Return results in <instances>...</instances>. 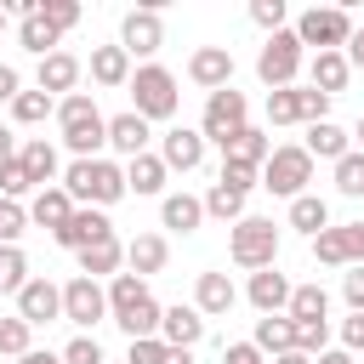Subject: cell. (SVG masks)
<instances>
[{
  "label": "cell",
  "instance_id": "30",
  "mask_svg": "<svg viewBox=\"0 0 364 364\" xmlns=\"http://www.w3.org/2000/svg\"><path fill=\"white\" fill-rule=\"evenodd\" d=\"M17 159H23V171L34 176V188H46V182L57 176V148H51L46 136H28V142L17 148Z\"/></svg>",
  "mask_w": 364,
  "mask_h": 364
},
{
  "label": "cell",
  "instance_id": "29",
  "mask_svg": "<svg viewBox=\"0 0 364 364\" xmlns=\"http://www.w3.org/2000/svg\"><path fill=\"white\" fill-rule=\"evenodd\" d=\"M267 154H273V142H267V131H256V125H245L228 148H222V159H239V165H267Z\"/></svg>",
  "mask_w": 364,
  "mask_h": 364
},
{
  "label": "cell",
  "instance_id": "37",
  "mask_svg": "<svg viewBox=\"0 0 364 364\" xmlns=\"http://www.w3.org/2000/svg\"><path fill=\"white\" fill-rule=\"evenodd\" d=\"M28 284V256L17 245H0V296H17Z\"/></svg>",
  "mask_w": 364,
  "mask_h": 364
},
{
  "label": "cell",
  "instance_id": "20",
  "mask_svg": "<svg viewBox=\"0 0 364 364\" xmlns=\"http://www.w3.org/2000/svg\"><path fill=\"white\" fill-rule=\"evenodd\" d=\"M91 80L108 85V91L114 85H131V51L125 46H97L91 51Z\"/></svg>",
  "mask_w": 364,
  "mask_h": 364
},
{
  "label": "cell",
  "instance_id": "53",
  "mask_svg": "<svg viewBox=\"0 0 364 364\" xmlns=\"http://www.w3.org/2000/svg\"><path fill=\"white\" fill-rule=\"evenodd\" d=\"M347 256H353V267H364V216L347 222Z\"/></svg>",
  "mask_w": 364,
  "mask_h": 364
},
{
  "label": "cell",
  "instance_id": "36",
  "mask_svg": "<svg viewBox=\"0 0 364 364\" xmlns=\"http://www.w3.org/2000/svg\"><path fill=\"white\" fill-rule=\"evenodd\" d=\"M205 216H216V222H245V193L210 182V193H205Z\"/></svg>",
  "mask_w": 364,
  "mask_h": 364
},
{
  "label": "cell",
  "instance_id": "5",
  "mask_svg": "<svg viewBox=\"0 0 364 364\" xmlns=\"http://www.w3.org/2000/svg\"><path fill=\"white\" fill-rule=\"evenodd\" d=\"M228 256H233L239 267H250V273L273 267V256H279V228H273L267 216H245V222H233V233H228Z\"/></svg>",
  "mask_w": 364,
  "mask_h": 364
},
{
  "label": "cell",
  "instance_id": "57",
  "mask_svg": "<svg viewBox=\"0 0 364 364\" xmlns=\"http://www.w3.org/2000/svg\"><path fill=\"white\" fill-rule=\"evenodd\" d=\"M11 159H17V136L0 125V165H11Z\"/></svg>",
  "mask_w": 364,
  "mask_h": 364
},
{
  "label": "cell",
  "instance_id": "13",
  "mask_svg": "<svg viewBox=\"0 0 364 364\" xmlns=\"http://www.w3.org/2000/svg\"><path fill=\"white\" fill-rule=\"evenodd\" d=\"M51 239H57L63 250H74V256H80L85 245H102V239H114V222H108L102 210H91V205H80V210H74V216H68V222H63V228L51 233Z\"/></svg>",
  "mask_w": 364,
  "mask_h": 364
},
{
  "label": "cell",
  "instance_id": "1",
  "mask_svg": "<svg viewBox=\"0 0 364 364\" xmlns=\"http://www.w3.org/2000/svg\"><path fill=\"white\" fill-rule=\"evenodd\" d=\"M108 318H114L131 341H142V336H159L165 307L154 301L148 279H136V273H114V284H108Z\"/></svg>",
  "mask_w": 364,
  "mask_h": 364
},
{
  "label": "cell",
  "instance_id": "39",
  "mask_svg": "<svg viewBox=\"0 0 364 364\" xmlns=\"http://www.w3.org/2000/svg\"><path fill=\"white\" fill-rule=\"evenodd\" d=\"M46 114H57V102H51L46 91H17V102H11V119H17V125H40Z\"/></svg>",
  "mask_w": 364,
  "mask_h": 364
},
{
  "label": "cell",
  "instance_id": "28",
  "mask_svg": "<svg viewBox=\"0 0 364 364\" xmlns=\"http://www.w3.org/2000/svg\"><path fill=\"white\" fill-rule=\"evenodd\" d=\"M347 74H353V63H347V51H318V57H313V91H324V97H336V91L347 85Z\"/></svg>",
  "mask_w": 364,
  "mask_h": 364
},
{
  "label": "cell",
  "instance_id": "22",
  "mask_svg": "<svg viewBox=\"0 0 364 364\" xmlns=\"http://www.w3.org/2000/svg\"><path fill=\"white\" fill-rule=\"evenodd\" d=\"M125 262H131L136 279H148V273H159V267L171 262V245H165L159 233H136V239L125 245Z\"/></svg>",
  "mask_w": 364,
  "mask_h": 364
},
{
  "label": "cell",
  "instance_id": "59",
  "mask_svg": "<svg viewBox=\"0 0 364 364\" xmlns=\"http://www.w3.org/2000/svg\"><path fill=\"white\" fill-rule=\"evenodd\" d=\"M313 364H353V358H347V353H318Z\"/></svg>",
  "mask_w": 364,
  "mask_h": 364
},
{
  "label": "cell",
  "instance_id": "8",
  "mask_svg": "<svg viewBox=\"0 0 364 364\" xmlns=\"http://www.w3.org/2000/svg\"><path fill=\"white\" fill-rule=\"evenodd\" d=\"M296 40L301 46H318V51H341L353 40V11L347 6H313V11H301Z\"/></svg>",
  "mask_w": 364,
  "mask_h": 364
},
{
  "label": "cell",
  "instance_id": "11",
  "mask_svg": "<svg viewBox=\"0 0 364 364\" xmlns=\"http://www.w3.org/2000/svg\"><path fill=\"white\" fill-rule=\"evenodd\" d=\"M63 318H74V324H97V318H108V290H102L97 279L74 273V279L63 284Z\"/></svg>",
  "mask_w": 364,
  "mask_h": 364
},
{
  "label": "cell",
  "instance_id": "19",
  "mask_svg": "<svg viewBox=\"0 0 364 364\" xmlns=\"http://www.w3.org/2000/svg\"><path fill=\"white\" fill-rule=\"evenodd\" d=\"M148 136H154V131H148V119H142V114H131V108L108 119V148H119L125 159L148 154Z\"/></svg>",
  "mask_w": 364,
  "mask_h": 364
},
{
  "label": "cell",
  "instance_id": "42",
  "mask_svg": "<svg viewBox=\"0 0 364 364\" xmlns=\"http://www.w3.org/2000/svg\"><path fill=\"white\" fill-rule=\"evenodd\" d=\"M34 17H46L57 34H68V28L80 23V6H74V0H40V11H34Z\"/></svg>",
  "mask_w": 364,
  "mask_h": 364
},
{
  "label": "cell",
  "instance_id": "62",
  "mask_svg": "<svg viewBox=\"0 0 364 364\" xmlns=\"http://www.w3.org/2000/svg\"><path fill=\"white\" fill-rule=\"evenodd\" d=\"M0 34H6V6H0Z\"/></svg>",
  "mask_w": 364,
  "mask_h": 364
},
{
  "label": "cell",
  "instance_id": "21",
  "mask_svg": "<svg viewBox=\"0 0 364 364\" xmlns=\"http://www.w3.org/2000/svg\"><path fill=\"white\" fill-rule=\"evenodd\" d=\"M74 210H80V205L68 199V188H40V193H34V205H28V222H40V228H51V233H57Z\"/></svg>",
  "mask_w": 364,
  "mask_h": 364
},
{
  "label": "cell",
  "instance_id": "7",
  "mask_svg": "<svg viewBox=\"0 0 364 364\" xmlns=\"http://www.w3.org/2000/svg\"><path fill=\"white\" fill-rule=\"evenodd\" d=\"M313 182V154L307 148H273L267 165H262V188L279 193V199H301Z\"/></svg>",
  "mask_w": 364,
  "mask_h": 364
},
{
  "label": "cell",
  "instance_id": "17",
  "mask_svg": "<svg viewBox=\"0 0 364 364\" xmlns=\"http://www.w3.org/2000/svg\"><path fill=\"white\" fill-rule=\"evenodd\" d=\"M199 336H205V313L199 307H165V318H159V341L165 347H199Z\"/></svg>",
  "mask_w": 364,
  "mask_h": 364
},
{
  "label": "cell",
  "instance_id": "40",
  "mask_svg": "<svg viewBox=\"0 0 364 364\" xmlns=\"http://www.w3.org/2000/svg\"><path fill=\"white\" fill-rule=\"evenodd\" d=\"M336 188L347 193V199H364V154L353 148L347 159H336Z\"/></svg>",
  "mask_w": 364,
  "mask_h": 364
},
{
  "label": "cell",
  "instance_id": "45",
  "mask_svg": "<svg viewBox=\"0 0 364 364\" xmlns=\"http://www.w3.org/2000/svg\"><path fill=\"white\" fill-rule=\"evenodd\" d=\"M34 188V176L23 171V159H11V165H0V199H23Z\"/></svg>",
  "mask_w": 364,
  "mask_h": 364
},
{
  "label": "cell",
  "instance_id": "61",
  "mask_svg": "<svg viewBox=\"0 0 364 364\" xmlns=\"http://www.w3.org/2000/svg\"><path fill=\"white\" fill-rule=\"evenodd\" d=\"M358 154H364V119H358Z\"/></svg>",
  "mask_w": 364,
  "mask_h": 364
},
{
  "label": "cell",
  "instance_id": "55",
  "mask_svg": "<svg viewBox=\"0 0 364 364\" xmlns=\"http://www.w3.org/2000/svg\"><path fill=\"white\" fill-rule=\"evenodd\" d=\"M17 364H63V353H51V347H46V353H40V347H28Z\"/></svg>",
  "mask_w": 364,
  "mask_h": 364
},
{
  "label": "cell",
  "instance_id": "34",
  "mask_svg": "<svg viewBox=\"0 0 364 364\" xmlns=\"http://www.w3.org/2000/svg\"><path fill=\"white\" fill-rule=\"evenodd\" d=\"M324 313H330L324 284H296V290H290V318H296V324H313V318H324Z\"/></svg>",
  "mask_w": 364,
  "mask_h": 364
},
{
  "label": "cell",
  "instance_id": "31",
  "mask_svg": "<svg viewBox=\"0 0 364 364\" xmlns=\"http://www.w3.org/2000/svg\"><path fill=\"white\" fill-rule=\"evenodd\" d=\"M165 176H171V171H165L159 154H136V159L125 165V188H131V193H159Z\"/></svg>",
  "mask_w": 364,
  "mask_h": 364
},
{
  "label": "cell",
  "instance_id": "41",
  "mask_svg": "<svg viewBox=\"0 0 364 364\" xmlns=\"http://www.w3.org/2000/svg\"><path fill=\"white\" fill-rule=\"evenodd\" d=\"M28 336H34L28 318H0V353H6V358H23V353H28Z\"/></svg>",
  "mask_w": 364,
  "mask_h": 364
},
{
  "label": "cell",
  "instance_id": "52",
  "mask_svg": "<svg viewBox=\"0 0 364 364\" xmlns=\"http://www.w3.org/2000/svg\"><path fill=\"white\" fill-rule=\"evenodd\" d=\"M341 341H347V353H364V313H353L341 324Z\"/></svg>",
  "mask_w": 364,
  "mask_h": 364
},
{
  "label": "cell",
  "instance_id": "18",
  "mask_svg": "<svg viewBox=\"0 0 364 364\" xmlns=\"http://www.w3.org/2000/svg\"><path fill=\"white\" fill-rule=\"evenodd\" d=\"M159 159H165V171H199V159H205V136H199V131H188V125L165 131Z\"/></svg>",
  "mask_w": 364,
  "mask_h": 364
},
{
  "label": "cell",
  "instance_id": "12",
  "mask_svg": "<svg viewBox=\"0 0 364 364\" xmlns=\"http://www.w3.org/2000/svg\"><path fill=\"white\" fill-rule=\"evenodd\" d=\"M119 46H125L131 57H154V51L165 46V23H159V11H154V6L125 11V23H119Z\"/></svg>",
  "mask_w": 364,
  "mask_h": 364
},
{
  "label": "cell",
  "instance_id": "25",
  "mask_svg": "<svg viewBox=\"0 0 364 364\" xmlns=\"http://www.w3.org/2000/svg\"><path fill=\"white\" fill-rule=\"evenodd\" d=\"M193 296H199V313H205V318H222V313L239 301V290H233L228 273H199V290H193Z\"/></svg>",
  "mask_w": 364,
  "mask_h": 364
},
{
  "label": "cell",
  "instance_id": "46",
  "mask_svg": "<svg viewBox=\"0 0 364 364\" xmlns=\"http://www.w3.org/2000/svg\"><path fill=\"white\" fill-rule=\"evenodd\" d=\"M250 23L267 28V34H279L284 28V0H250Z\"/></svg>",
  "mask_w": 364,
  "mask_h": 364
},
{
  "label": "cell",
  "instance_id": "10",
  "mask_svg": "<svg viewBox=\"0 0 364 364\" xmlns=\"http://www.w3.org/2000/svg\"><path fill=\"white\" fill-rule=\"evenodd\" d=\"M267 119L273 125H318V119H330V97L324 91H296V85H284V91H267Z\"/></svg>",
  "mask_w": 364,
  "mask_h": 364
},
{
  "label": "cell",
  "instance_id": "58",
  "mask_svg": "<svg viewBox=\"0 0 364 364\" xmlns=\"http://www.w3.org/2000/svg\"><path fill=\"white\" fill-rule=\"evenodd\" d=\"M165 364H193V347H171V353H165Z\"/></svg>",
  "mask_w": 364,
  "mask_h": 364
},
{
  "label": "cell",
  "instance_id": "51",
  "mask_svg": "<svg viewBox=\"0 0 364 364\" xmlns=\"http://www.w3.org/2000/svg\"><path fill=\"white\" fill-rule=\"evenodd\" d=\"M222 364H262V347L256 341H228L222 347Z\"/></svg>",
  "mask_w": 364,
  "mask_h": 364
},
{
  "label": "cell",
  "instance_id": "6",
  "mask_svg": "<svg viewBox=\"0 0 364 364\" xmlns=\"http://www.w3.org/2000/svg\"><path fill=\"white\" fill-rule=\"evenodd\" d=\"M245 114H250L245 91L222 85V91H210V97H205V119H199V136H205V142H216V148H228V142L245 131Z\"/></svg>",
  "mask_w": 364,
  "mask_h": 364
},
{
  "label": "cell",
  "instance_id": "38",
  "mask_svg": "<svg viewBox=\"0 0 364 364\" xmlns=\"http://www.w3.org/2000/svg\"><path fill=\"white\" fill-rule=\"evenodd\" d=\"M313 256H318L324 267H353V256H347V228H324V233L313 239Z\"/></svg>",
  "mask_w": 364,
  "mask_h": 364
},
{
  "label": "cell",
  "instance_id": "33",
  "mask_svg": "<svg viewBox=\"0 0 364 364\" xmlns=\"http://www.w3.org/2000/svg\"><path fill=\"white\" fill-rule=\"evenodd\" d=\"M119 262H125V245H119V239H102V245H85V250H80V273H85V279H102V273H114Z\"/></svg>",
  "mask_w": 364,
  "mask_h": 364
},
{
  "label": "cell",
  "instance_id": "23",
  "mask_svg": "<svg viewBox=\"0 0 364 364\" xmlns=\"http://www.w3.org/2000/svg\"><path fill=\"white\" fill-rule=\"evenodd\" d=\"M74 85H80V57H68V51L40 57V91H46V97H51V91H68V97H74Z\"/></svg>",
  "mask_w": 364,
  "mask_h": 364
},
{
  "label": "cell",
  "instance_id": "54",
  "mask_svg": "<svg viewBox=\"0 0 364 364\" xmlns=\"http://www.w3.org/2000/svg\"><path fill=\"white\" fill-rule=\"evenodd\" d=\"M17 91H23L17 68H11V63H0V102H17Z\"/></svg>",
  "mask_w": 364,
  "mask_h": 364
},
{
  "label": "cell",
  "instance_id": "48",
  "mask_svg": "<svg viewBox=\"0 0 364 364\" xmlns=\"http://www.w3.org/2000/svg\"><path fill=\"white\" fill-rule=\"evenodd\" d=\"M63 364H108V358H102V347H97L91 336H74V341L63 347Z\"/></svg>",
  "mask_w": 364,
  "mask_h": 364
},
{
  "label": "cell",
  "instance_id": "44",
  "mask_svg": "<svg viewBox=\"0 0 364 364\" xmlns=\"http://www.w3.org/2000/svg\"><path fill=\"white\" fill-rule=\"evenodd\" d=\"M324 341H330V318H313V324H296V353H324Z\"/></svg>",
  "mask_w": 364,
  "mask_h": 364
},
{
  "label": "cell",
  "instance_id": "16",
  "mask_svg": "<svg viewBox=\"0 0 364 364\" xmlns=\"http://www.w3.org/2000/svg\"><path fill=\"white\" fill-rule=\"evenodd\" d=\"M290 290H296V284H290L279 267L250 273V307H256L262 318H267V313H284V307H290Z\"/></svg>",
  "mask_w": 364,
  "mask_h": 364
},
{
  "label": "cell",
  "instance_id": "2",
  "mask_svg": "<svg viewBox=\"0 0 364 364\" xmlns=\"http://www.w3.org/2000/svg\"><path fill=\"white\" fill-rule=\"evenodd\" d=\"M57 125H63V142H68L74 159H97V148L108 142V119L97 114V102L85 91H74V97L57 102Z\"/></svg>",
  "mask_w": 364,
  "mask_h": 364
},
{
  "label": "cell",
  "instance_id": "14",
  "mask_svg": "<svg viewBox=\"0 0 364 364\" xmlns=\"http://www.w3.org/2000/svg\"><path fill=\"white\" fill-rule=\"evenodd\" d=\"M188 80L205 85V91L233 85V51H228V46H199V51L188 57Z\"/></svg>",
  "mask_w": 364,
  "mask_h": 364
},
{
  "label": "cell",
  "instance_id": "26",
  "mask_svg": "<svg viewBox=\"0 0 364 364\" xmlns=\"http://www.w3.org/2000/svg\"><path fill=\"white\" fill-rule=\"evenodd\" d=\"M256 347L262 353H296V318L290 313H267V318H256Z\"/></svg>",
  "mask_w": 364,
  "mask_h": 364
},
{
  "label": "cell",
  "instance_id": "3",
  "mask_svg": "<svg viewBox=\"0 0 364 364\" xmlns=\"http://www.w3.org/2000/svg\"><path fill=\"white\" fill-rule=\"evenodd\" d=\"M63 188H68V199H80V205H91V210H102V205H114V199L131 193V188H125V171H119L114 159H74L68 176H63Z\"/></svg>",
  "mask_w": 364,
  "mask_h": 364
},
{
  "label": "cell",
  "instance_id": "9",
  "mask_svg": "<svg viewBox=\"0 0 364 364\" xmlns=\"http://www.w3.org/2000/svg\"><path fill=\"white\" fill-rule=\"evenodd\" d=\"M296 68H301V40H296V28L267 34V46H262V57H256L262 85H267V91H284V85L296 80Z\"/></svg>",
  "mask_w": 364,
  "mask_h": 364
},
{
  "label": "cell",
  "instance_id": "35",
  "mask_svg": "<svg viewBox=\"0 0 364 364\" xmlns=\"http://www.w3.org/2000/svg\"><path fill=\"white\" fill-rule=\"evenodd\" d=\"M17 40H23V51H34V57H51L57 51V28L46 23V17H23V28H17Z\"/></svg>",
  "mask_w": 364,
  "mask_h": 364
},
{
  "label": "cell",
  "instance_id": "24",
  "mask_svg": "<svg viewBox=\"0 0 364 364\" xmlns=\"http://www.w3.org/2000/svg\"><path fill=\"white\" fill-rule=\"evenodd\" d=\"M159 222H165L171 233H193V228L205 222V199H193V193H165Z\"/></svg>",
  "mask_w": 364,
  "mask_h": 364
},
{
  "label": "cell",
  "instance_id": "15",
  "mask_svg": "<svg viewBox=\"0 0 364 364\" xmlns=\"http://www.w3.org/2000/svg\"><path fill=\"white\" fill-rule=\"evenodd\" d=\"M17 318H28V324L63 318V290H57L51 279H28V284L17 290Z\"/></svg>",
  "mask_w": 364,
  "mask_h": 364
},
{
  "label": "cell",
  "instance_id": "60",
  "mask_svg": "<svg viewBox=\"0 0 364 364\" xmlns=\"http://www.w3.org/2000/svg\"><path fill=\"white\" fill-rule=\"evenodd\" d=\"M273 364H313V358H307V353H279Z\"/></svg>",
  "mask_w": 364,
  "mask_h": 364
},
{
  "label": "cell",
  "instance_id": "4",
  "mask_svg": "<svg viewBox=\"0 0 364 364\" xmlns=\"http://www.w3.org/2000/svg\"><path fill=\"white\" fill-rule=\"evenodd\" d=\"M176 74L171 68H159V63H142L136 74H131V114H142V119H171L176 114Z\"/></svg>",
  "mask_w": 364,
  "mask_h": 364
},
{
  "label": "cell",
  "instance_id": "47",
  "mask_svg": "<svg viewBox=\"0 0 364 364\" xmlns=\"http://www.w3.org/2000/svg\"><path fill=\"white\" fill-rule=\"evenodd\" d=\"M222 188H233V193H250L256 188V165H239V159H222V176H216Z\"/></svg>",
  "mask_w": 364,
  "mask_h": 364
},
{
  "label": "cell",
  "instance_id": "27",
  "mask_svg": "<svg viewBox=\"0 0 364 364\" xmlns=\"http://www.w3.org/2000/svg\"><path fill=\"white\" fill-rule=\"evenodd\" d=\"M313 159H347L353 148H347V131L336 125V119H318V125H307V142H301Z\"/></svg>",
  "mask_w": 364,
  "mask_h": 364
},
{
  "label": "cell",
  "instance_id": "32",
  "mask_svg": "<svg viewBox=\"0 0 364 364\" xmlns=\"http://www.w3.org/2000/svg\"><path fill=\"white\" fill-rule=\"evenodd\" d=\"M290 228H301V233H324L330 228V205L318 199V193H301V199H290Z\"/></svg>",
  "mask_w": 364,
  "mask_h": 364
},
{
  "label": "cell",
  "instance_id": "49",
  "mask_svg": "<svg viewBox=\"0 0 364 364\" xmlns=\"http://www.w3.org/2000/svg\"><path fill=\"white\" fill-rule=\"evenodd\" d=\"M165 341L159 336H142V341H131V353H125V364H165Z\"/></svg>",
  "mask_w": 364,
  "mask_h": 364
},
{
  "label": "cell",
  "instance_id": "56",
  "mask_svg": "<svg viewBox=\"0 0 364 364\" xmlns=\"http://www.w3.org/2000/svg\"><path fill=\"white\" fill-rule=\"evenodd\" d=\"M347 63L364 68V28H353V40H347Z\"/></svg>",
  "mask_w": 364,
  "mask_h": 364
},
{
  "label": "cell",
  "instance_id": "50",
  "mask_svg": "<svg viewBox=\"0 0 364 364\" xmlns=\"http://www.w3.org/2000/svg\"><path fill=\"white\" fill-rule=\"evenodd\" d=\"M341 296H347V307H353V313H364V267H347Z\"/></svg>",
  "mask_w": 364,
  "mask_h": 364
},
{
  "label": "cell",
  "instance_id": "43",
  "mask_svg": "<svg viewBox=\"0 0 364 364\" xmlns=\"http://www.w3.org/2000/svg\"><path fill=\"white\" fill-rule=\"evenodd\" d=\"M23 228H28V210H23L17 199H0V245H17Z\"/></svg>",
  "mask_w": 364,
  "mask_h": 364
}]
</instances>
